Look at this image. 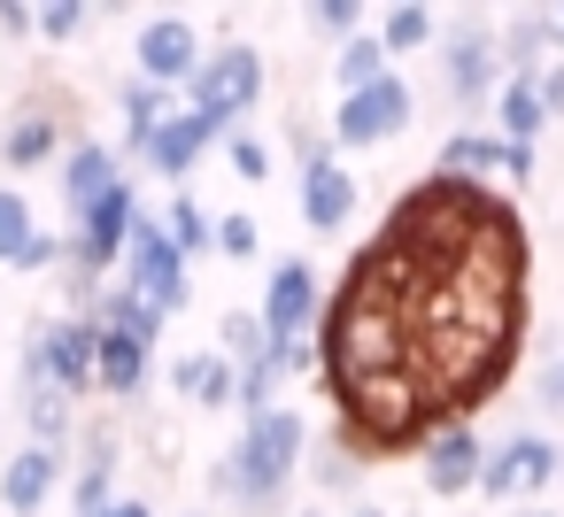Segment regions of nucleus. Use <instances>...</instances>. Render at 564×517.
I'll use <instances>...</instances> for the list:
<instances>
[{
	"label": "nucleus",
	"instance_id": "obj_1",
	"mask_svg": "<svg viewBox=\"0 0 564 517\" xmlns=\"http://www.w3.org/2000/svg\"><path fill=\"white\" fill-rule=\"evenodd\" d=\"M302 471H310V425H302V409H271V417H248L240 440L217 455L209 494L232 502L240 517H263V509H279L294 494Z\"/></svg>",
	"mask_w": 564,
	"mask_h": 517
},
{
	"label": "nucleus",
	"instance_id": "obj_2",
	"mask_svg": "<svg viewBox=\"0 0 564 517\" xmlns=\"http://www.w3.org/2000/svg\"><path fill=\"white\" fill-rule=\"evenodd\" d=\"M340 409H348V448H379V455H394V448H425V432H433V386L417 378V371H387V378H364L356 394H340Z\"/></svg>",
	"mask_w": 564,
	"mask_h": 517
},
{
	"label": "nucleus",
	"instance_id": "obj_3",
	"mask_svg": "<svg viewBox=\"0 0 564 517\" xmlns=\"http://www.w3.org/2000/svg\"><path fill=\"white\" fill-rule=\"evenodd\" d=\"M263 86H271L263 47H256V40H217L209 63H202V78L186 86V109H202L217 132H240V117L263 101Z\"/></svg>",
	"mask_w": 564,
	"mask_h": 517
},
{
	"label": "nucleus",
	"instance_id": "obj_4",
	"mask_svg": "<svg viewBox=\"0 0 564 517\" xmlns=\"http://www.w3.org/2000/svg\"><path fill=\"white\" fill-rule=\"evenodd\" d=\"M117 286H132V294H140L163 324H171V317H186V301H194V263L171 248L163 217H140V232H132V248H124Z\"/></svg>",
	"mask_w": 564,
	"mask_h": 517
},
{
	"label": "nucleus",
	"instance_id": "obj_5",
	"mask_svg": "<svg viewBox=\"0 0 564 517\" xmlns=\"http://www.w3.org/2000/svg\"><path fill=\"white\" fill-rule=\"evenodd\" d=\"M410 117H417V86L394 70V78H379V86H364V94H340L333 117H325V132H333L340 155H356V147H387V140H402Z\"/></svg>",
	"mask_w": 564,
	"mask_h": 517
},
{
	"label": "nucleus",
	"instance_id": "obj_6",
	"mask_svg": "<svg viewBox=\"0 0 564 517\" xmlns=\"http://www.w3.org/2000/svg\"><path fill=\"white\" fill-rule=\"evenodd\" d=\"M24 355L47 371V386L55 394H70V402H86V394H101V324L94 317H78V309H63V317H47V324H32V340H24Z\"/></svg>",
	"mask_w": 564,
	"mask_h": 517
},
{
	"label": "nucleus",
	"instance_id": "obj_7",
	"mask_svg": "<svg viewBox=\"0 0 564 517\" xmlns=\"http://www.w3.org/2000/svg\"><path fill=\"white\" fill-rule=\"evenodd\" d=\"M202 63H209V40H202L194 16H148V24L132 32V78H148V86H163V94H178V101H186V86L202 78Z\"/></svg>",
	"mask_w": 564,
	"mask_h": 517
},
{
	"label": "nucleus",
	"instance_id": "obj_8",
	"mask_svg": "<svg viewBox=\"0 0 564 517\" xmlns=\"http://www.w3.org/2000/svg\"><path fill=\"white\" fill-rule=\"evenodd\" d=\"M502 32L495 24H456V32H441V86H448V101L456 109H495V94H502Z\"/></svg>",
	"mask_w": 564,
	"mask_h": 517
},
{
	"label": "nucleus",
	"instance_id": "obj_9",
	"mask_svg": "<svg viewBox=\"0 0 564 517\" xmlns=\"http://www.w3.org/2000/svg\"><path fill=\"white\" fill-rule=\"evenodd\" d=\"M256 317H263V332H271V340H310V332H317V317H325V278H317V263L279 255V263H271V278H263Z\"/></svg>",
	"mask_w": 564,
	"mask_h": 517
},
{
	"label": "nucleus",
	"instance_id": "obj_10",
	"mask_svg": "<svg viewBox=\"0 0 564 517\" xmlns=\"http://www.w3.org/2000/svg\"><path fill=\"white\" fill-rule=\"evenodd\" d=\"M479 471H487V440L464 417H441L417 448V486L433 502H456V494H479Z\"/></svg>",
	"mask_w": 564,
	"mask_h": 517
},
{
	"label": "nucleus",
	"instance_id": "obj_11",
	"mask_svg": "<svg viewBox=\"0 0 564 517\" xmlns=\"http://www.w3.org/2000/svg\"><path fill=\"white\" fill-rule=\"evenodd\" d=\"M564 471V448L549 432H502L487 448V471H479V494L487 502H510V494H549V479Z\"/></svg>",
	"mask_w": 564,
	"mask_h": 517
},
{
	"label": "nucleus",
	"instance_id": "obj_12",
	"mask_svg": "<svg viewBox=\"0 0 564 517\" xmlns=\"http://www.w3.org/2000/svg\"><path fill=\"white\" fill-rule=\"evenodd\" d=\"M209 147H225V132H217V124H209L202 109H186V101H178V109H171V117H163V124L148 132L140 163H148L155 178H171V194H178V186H186V178H194V170L209 163Z\"/></svg>",
	"mask_w": 564,
	"mask_h": 517
},
{
	"label": "nucleus",
	"instance_id": "obj_13",
	"mask_svg": "<svg viewBox=\"0 0 564 517\" xmlns=\"http://www.w3.org/2000/svg\"><path fill=\"white\" fill-rule=\"evenodd\" d=\"M117 463H124L117 425H86V440L70 455V517H109L117 509Z\"/></svg>",
	"mask_w": 564,
	"mask_h": 517
},
{
	"label": "nucleus",
	"instance_id": "obj_14",
	"mask_svg": "<svg viewBox=\"0 0 564 517\" xmlns=\"http://www.w3.org/2000/svg\"><path fill=\"white\" fill-rule=\"evenodd\" d=\"M63 155H70V109H55V101H24L9 117V132H0V163L9 170H47Z\"/></svg>",
	"mask_w": 564,
	"mask_h": 517
},
{
	"label": "nucleus",
	"instance_id": "obj_15",
	"mask_svg": "<svg viewBox=\"0 0 564 517\" xmlns=\"http://www.w3.org/2000/svg\"><path fill=\"white\" fill-rule=\"evenodd\" d=\"M63 486H70V455H55V448L24 440L9 463H0V509H9V517H40Z\"/></svg>",
	"mask_w": 564,
	"mask_h": 517
},
{
	"label": "nucleus",
	"instance_id": "obj_16",
	"mask_svg": "<svg viewBox=\"0 0 564 517\" xmlns=\"http://www.w3.org/2000/svg\"><path fill=\"white\" fill-rule=\"evenodd\" d=\"M132 170H124V155L117 147H101V140H70V155L55 163V201L70 209V217H86L101 194H117Z\"/></svg>",
	"mask_w": 564,
	"mask_h": 517
},
{
	"label": "nucleus",
	"instance_id": "obj_17",
	"mask_svg": "<svg viewBox=\"0 0 564 517\" xmlns=\"http://www.w3.org/2000/svg\"><path fill=\"white\" fill-rule=\"evenodd\" d=\"M24 432H32V448H55V455L78 448V409H70V394L47 386V371L32 355H24Z\"/></svg>",
	"mask_w": 564,
	"mask_h": 517
},
{
	"label": "nucleus",
	"instance_id": "obj_18",
	"mask_svg": "<svg viewBox=\"0 0 564 517\" xmlns=\"http://www.w3.org/2000/svg\"><path fill=\"white\" fill-rule=\"evenodd\" d=\"M364 209V186L348 178V163H333V170H310L302 178V224L310 232H348V217Z\"/></svg>",
	"mask_w": 564,
	"mask_h": 517
},
{
	"label": "nucleus",
	"instance_id": "obj_19",
	"mask_svg": "<svg viewBox=\"0 0 564 517\" xmlns=\"http://www.w3.org/2000/svg\"><path fill=\"white\" fill-rule=\"evenodd\" d=\"M541 132H549L541 70H533V78H502V94H495V140H510V147H541Z\"/></svg>",
	"mask_w": 564,
	"mask_h": 517
},
{
	"label": "nucleus",
	"instance_id": "obj_20",
	"mask_svg": "<svg viewBox=\"0 0 564 517\" xmlns=\"http://www.w3.org/2000/svg\"><path fill=\"white\" fill-rule=\"evenodd\" d=\"M101 394L109 402H140L148 394V378H155V348H140V340H124V332H109L101 324Z\"/></svg>",
	"mask_w": 564,
	"mask_h": 517
},
{
	"label": "nucleus",
	"instance_id": "obj_21",
	"mask_svg": "<svg viewBox=\"0 0 564 517\" xmlns=\"http://www.w3.org/2000/svg\"><path fill=\"white\" fill-rule=\"evenodd\" d=\"M441 178H464V186L502 178V140H495V124H487V132H448V140H441Z\"/></svg>",
	"mask_w": 564,
	"mask_h": 517
},
{
	"label": "nucleus",
	"instance_id": "obj_22",
	"mask_svg": "<svg viewBox=\"0 0 564 517\" xmlns=\"http://www.w3.org/2000/svg\"><path fill=\"white\" fill-rule=\"evenodd\" d=\"M549 47H556V9H525L518 24H502V70L510 78H533Z\"/></svg>",
	"mask_w": 564,
	"mask_h": 517
},
{
	"label": "nucleus",
	"instance_id": "obj_23",
	"mask_svg": "<svg viewBox=\"0 0 564 517\" xmlns=\"http://www.w3.org/2000/svg\"><path fill=\"white\" fill-rule=\"evenodd\" d=\"M163 232H171V248H178L186 263H194V255H217V209H202V194H194V186H178V194H171Z\"/></svg>",
	"mask_w": 564,
	"mask_h": 517
},
{
	"label": "nucleus",
	"instance_id": "obj_24",
	"mask_svg": "<svg viewBox=\"0 0 564 517\" xmlns=\"http://www.w3.org/2000/svg\"><path fill=\"white\" fill-rule=\"evenodd\" d=\"M171 109H178V94H163V86H148V78H124V86H117V117H124V147L140 155V147H148V132H155V124H163Z\"/></svg>",
	"mask_w": 564,
	"mask_h": 517
},
{
	"label": "nucleus",
	"instance_id": "obj_25",
	"mask_svg": "<svg viewBox=\"0 0 564 517\" xmlns=\"http://www.w3.org/2000/svg\"><path fill=\"white\" fill-rule=\"evenodd\" d=\"M94 324H109V332H124V340H140V348H155V340H163V317H155V309H148L132 286H117V278L101 286V301H94Z\"/></svg>",
	"mask_w": 564,
	"mask_h": 517
},
{
	"label": "nucleus",
	"instance_id": "obj_26",
	"mask_svg": "<svg viewBox=\"0 0 564 517\" xmlns=\"http://www.w3.org/2000/svg\"><path fill=\"white\" fill-rule=\"evenodd\" d=\"M379 47L402 63V55H425V47H441V16L425 9V0H402V9H387V24H379Z\"/></svg>",
	"mask_w": 564,
	"mask_h": 517
},
{
	"label": "nucleus",
	"instance_id": "obj_27",
	"mask_svg": "<svg viewBox=\"0 0 564 517\" xmlns=\"http://www.w3.org/2000/svg\"><path fill=\"white\" fill-rule=\"evenodd\" d=\"M379 78H394V55L379 47V32H356V40L333 55V86H340V94H364V86H379Z\"/></svg>",
	"mask_w": 564,
	"mask_h": 517
},
{
	"label": "nucleus",
	"instance_id": "obj_28",
	"mask_svg": "<svg viewBox=\"0 0 564 517\" xmlns=\"http://www.w3.org/2000/svg\"><path fill=\"white\" fill-rule=\"evenodd\" d=\"M40 232H47V224L32 217L24 186H0V271H17V263H24V248H32Z\"/></svg>",
	"mask_w": 564,
	"mask_h": 517
},
{
	"label": "nucleus",
	"instance_id": "obj_29",
	"mask_svg": "<svg viewBox=\"0 0 564 517\" xmlns=\"http://www.w3.org/2000/svg\"><path fill=\"white\" fill-rule=\"evenodd\" d=\"M217 340H225L217 355H225L232 371H240V363H263V355H271V332H263V317H256V309H225Z\"/></svg>",
	"mask_w": 564,
	"mask_h": 517
},
{
	"label": "nucleus",
	"instance_id": "obj_30",
	"mask_svg": "<svg viewBox=\"0 0 564 517\" xmlns=\"http://www.w3.org/2000/svg\"><path fill=\"white\" fill-rule=\"evenodd\" d=\"M302 24H310L317 40H333V47H348V40L364 32V9H356V0H310V9H302Z\"/></svg>",
	"mask_w": 564,
	"mask_h": 517
},
{
	"label": "nucleus",
	"instance_id": "obj_31",
	"mask_svg": "<svg viewBox=\"0 0 564 517\" xmlns=\"http://www.w3.org/2000/svg\"><path fill=\"white\" fill-rule=\"evenodd\" d=\"M310 479H317L325 494H348V486H356V448H348V440H325V448L310 440Z\"/></svg>",
	"mask_w": 564,
	"mask_h": 517
},
{
	"label": "nucleus",
	"instance_id": "obj_32",
	"mask_svg": "<svg viewBox=\"0 0 564 517\" xmlns=\"http://www.w3.org/2000/svg\"><path fill=\"white\" fill-rule=\"evenodd\" d=\"M217 255H225V263H256V255H263V224H256L248 209L217 217Z\"/></svg>",
	"mask_w": 564,
	"mask_h": 517
},
{
	"label": "nucleus",
	"instance_id": "obj_33",
	"mask_svg": "<svg viewBox=\"0 0 564 517\" xmlns=\"http://www.w3.org/2000/svg\"><path fill=\"white\" fill-rule=\"evenodd\" d=\"M225 163H232V178H248V186H263L271 178V147L256 140V132H225V147H217Z\"/></svg>",
	"mask_w": 564,
	"mask_h": 517
},
{
	"label": "nucleus",
	"instance_id": "obj_34",
	"mask_svg": "<svg viewBox=\"0 0 564 517\" xmlns=\"http://www.w3.org/2000/svg\"><path fill=\"white\" fill-rule=\"evenodd\" d=\"M209 371H217V355H171V363H163V394H171V402H202Z\"/></svg>",
	"mask_w": 564,
	"mask_h": 517
},
{
	"label": "nucleus",
	"instance_id": "obj_35",
	"mask_svg": "<svg viewBox=\"0 0 564 517\" xmlns=\"http://www.w3.org/2000/svg\"><path fill=\"white\" fill-rule=\"evenodd\" d=\"M86 16H94L86 0H47V9H40V40H55V47H63V40H78V32H86Z\"/></svg>",
	"mask_w": 564,
	"mask_h": 517
},
{
	"label": "nucleus",
	"instance_id": "obj_36",
	"mask_svg": "<svg viewBox=\"0 0 564 517\" xmlns=\"http://www.w3.org/2000/svg\"><path fill=\"white\" fill-rule=\"evenodd\" d=\"M0 40H40V9H24V0H0Z\"/></svg>",
	"mask_w": 564,
	"mask_h": 517
},
{
	"label": "nucleus",
	"instance_id": "obj_37",
	"mask_svg": "<svg viewBox=\"0 0 564 517\" xmlns=\"http://www.w3.org/2000/svg\"><path fill=\"white\" fill-rule=\"evenodd\" d=\"M533 170H541V147H510L502 140V178L510 186H533Z\"/></svg>",
	"mask_w": 564,
	"mask_h": 517
},
{
	"label": "nucleus",
	"instance_id": "obj_38",
	"mask_svg": "<svg viewBox=\"0 0 564 517\" xmlns=\"http://www.w3.org/2000/svg\"><path fill=\"white\" fill-rule=\"evenodd\" d=\"M541 409H549V417H564V348L541 363Z\"/></svg>",
	"mask_w": 564,
	"mask_h": 517
},
{
	"label": "nucleus",
	"instance_id": "obj_39",
	"mask_svg": "<svg viewBox=\"0 0 564 517\" xmlns=\"http://www.w3.org/2000/svg\"><path fill=\"white\" fill-rule=\"evenodd\" d=\"M541 109L549 124H564V63H541Z\"/></svg>",
	"mask_w": 564,
	"mask_h": 517
},
{
	"label": "nucleus",
	"instance_id": "obj_40",
	"mask_svg": "<svg viewBox=\"0 0 564 517\" xmlns=\"http://www.w3.org/2000/svg\"><path fill=\"white\" fill-rule=\"evenodd\" d=\"M109 517H155V502H148V494H117V509H109Z\"/></svg>",
	"mask_w": 564,
	"mask_h": 517
},
{
	"label": "nucleus",
	"instance_id": "obj_41",
	"mask_svg": "<svg viewBox=\"0 0 564 517\" xmlns=\"http://www.w3.org/2000/svg\"><path fill=\"white\" fill-rule=\"evenodd\" d=\"M556 63H564V9H556Z\"/></svg>",
	"mask_w": 564,
	"mask_h": 517
},
{
	"label": "nucleus",
	"instance_id": "obj_42",
	"mask_svg": "<svg viewBox=\"0 0 564 517\" xmlns=\"http://www.w3.org/2000/svg\"><path fill=\"white\" fill-rule=\"evenodd\" d=\"M356 517H394V509H379V502H364V509H356Z\"/></svg>",
	"mask_w": 564,
	"mask_h": 517
},
{
	"label": "nucleus",
	"instance_id": "obj_43",
	"mask_svg": "<svg viewBox=\"0 0 564 517\" xmlns=\"http://www.w3.org/2000/svg\"><path fill=\"white\" fill-rule=\"evenodd\" d=\"M525 517H564V509H549V502H541V509H525Z\"/></svg>",
	"mask_w": 564,
	"mask_h": 517
},
{
	"label": "nucleus",
	"instance_id": "obj_44",
	"mask_svg": "<svg viewBox=\"0 0 564 517\" xmlns=\"http://www.w3.org/2000/svg\"><path fill=\"white\" fill-rule=\"evenodd\" d=\"M302 517H325V509H302Z\"/></svg>",
	"mask_w": 564,
	"mask_h": 517
},
{
	"label": "nucleus",
	"instance_id": "obj_45",
	"mask_svg": "<svg viewBox=\"0 0 564 517\" xmlns=\"http://www.w3.org/2000/svg\"><path fill=\"white\" fill-rule=\"evenodd\" d=\"M186 517H202V509H186Z\"/></svg>",
	"mask_w": 564,
	"mask_h": 517
}]
</instances>
